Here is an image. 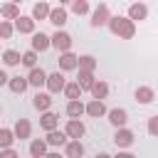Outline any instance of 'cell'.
<instances>
[{"instance_id":"1","label":"cell","mask_w":158,"mask_h":158,"mask_svg":"<svg viewBox=\"0 0 158 158\" xmlns=\"http://www.w3.org/2000/svg\"><path fill=\"white\" fill-rule=\"evenodd\" d=\"M109 30L118 37V40H131L136 35V22H131L128 17H121V15H114L109 20Z\"/></svg>"},{"instance_id":"2","label":"cell","mask_w":158,"mask_h":158,"mask_svg":"<svg viewBox=\"0 0 158 158\" xmlns=\"http://www.w3.org/2000/svg\"><path fill=\"white\" fill-rule=\"evenodd\" d=\"M114 15H111V10H109V5L106 2H99L96 7H94V12H91V27L96 30V27H109V20H111Z\"/></svg>"},{"instance_id":"3","label":"cell","mask_w":158,"mask_h":158,"mask_svg":"<svg viewBox=\"0 0 158 158\" xmlns=\"http://www.w3.org/2000/svg\"><path fill=\"white\" fill-rule=\"evenodd\" d=\"M72 35L69 32H64V30H57L54 35H52V47L59 52V54H64V52H72Z\"/></svg>"},{"instance_id":"4","label":"cell","mask_w":158,"mask_h":158,"mask_svg":"<svg viewBox=\"0 0 158 158\" xmlns=\"http://www.w3.org/2000/svg\"><path fill=\"white\" fill-rule=\"evenodd\" d=\"M47 94H59V91H64V86H67V79H64V74L62 72H52V74H47Z\"/></svg>"},{"instance_id":"5","label":"cell","mask_w":158,"mask_h":158,"mask_svg":"<svg viewBox=\"0 0 158 158\" xmlns=\"http://www.w3.org/2000/svg\"><path fill=\"white\" fill-rule=\"evenodd\" d=\"M133 141H136V133L131 131V128H116V133H114V143H116V148H131L133 146Z\"/></svg>"},{"instance_id":"6","label":"cell","mask_w":158,"mask_h":158,"mask_svg":"<svg viewBox=\"0 0 158 158\" xmlns=\"http://www.w3.org/2000/svg\"><path fill=\"white\" fill-rule=\"evenodd\" d=\"M12 25H15V32H20V35H35V20H32V15H20Z\"/></svg>"},{"instance_id":"7","label":"cell","mask_w":158,"mask_h":158,"mask_svg":"<svg viewBox=\"0 0 158 158\" xmlns=\"http://www.w3.org/2000/svg\"><path fill=\"white\" fill-rule=\"evenodd\" d=\"M59 72H74V69H79V57L74 54V52H64V54H59Z\"/></svg>"},{"instance_id":"8","label":"cell","mask_w":158,"mask_h":158,"mask_svg":"<svg viewBox=\"0 0 158 158\" xmlns=\"http://www.w3.org/2000/svg\"><path fill=\"white\" fill-rule=\"evenodd\" d=\"M109 123L114 128H126V121H128V111L126 109H109Z\"/></svg>"},{"instance_id":"9","label":"cell","mask_w":158,"mask_h":158,"mask_svg":"<svg viewBox=\"0 0 158 158\" xmlns=\"http://www.w3.org/2000/svg\"><path fill=\"white\" fill-rule=\"evenodd\" d=\"M64 133H67V138L69 141H79L84 133H86V126L81 123V121H67V126H64Z\"/></svg>"},{"instance_id":"10","label":"cell","mask_w":158,"mask_h":158,"mask_svg":"<svg viewBox=\"0 0 158 158\" xmlns=\"http://www.w3.org/2000/svg\"><path fill=\"white\" fill-rule=\"evenodd\" d=\"M12 133H15V138H20V141L30 138V136H32V123H30V118H17L15 126H12Z\"/></svg>"},{"instance_id":"11","label":"cell","mask_w":158,"mask_h":158,"mask_svg":"<svg viewBox=\"0 0 158 158\" xmlns=\"http://www.w3.org/2000/svg\"><path fill=\"white\" fill-rule=\"evenodd\" d=\"M146 17H148V5H146V2H131V5H128V20H131V22H136V20L141 22V20H146Z\"/></svg>"},{"instance_id":"12","label":"cell","mask_w":158,"mask_h":158,"mask_svg":"<svg viewBox=\"0 0 158 158\" xmlns=\"http://www.w3.org/2000/svg\"><path fill=\"white\" fill-rule=\"evenodd\" d=\"M52 47V37L44 32H35L32 35V52H47Z\"/></svg>"},{"instance_id":"13","label":"cell","mask_w":158,"mask_h":158,"mask_svg":"<svg viewBox=\"0 0 158 158\" xmlns=\"http://www.w3.org/2000/svg\"><path fill=\"white\" fill-rule=\"evenodd\" d=\"M32 106H35L37 111L47 114L49 106H52V94H47V91H37V94L32 96Z\"/></svg>"},{"instance_id":"14","label":"cell","mask_w":158,"mask_h":158,"mask_svg":"<svg viewBox=\"0 0 158 158\" xmlns=\"http://www.w3.org/2000/svg\"><path fill=\"white\" fill-rule=\"evenodd\" d=\"M47 22H52L57 30H62V27L67 25V7H64V5L52 7V12H49V20H47Z\"/></svg>"},{"instance_id":"15","label":"cell","mask_w":158,"mask_h":158,"mask_svg":"<svg viewBox=\"0 0 158 158\" xmlns=\"http://www.w3.org/2000/svg\"><path fill=\"white\" fill-rule=\"evenodd\" d=\"M0 15H2V20L15 22V20L20 17V5H17V2H2V5H0Z\"/></svg>"},{"instance_id":"16","label":"cell","mask_w":158,"mask_h":158,"mask_svg":"<svg viewBox=\"0 0 158 158\" xmlns=\"http://www.w3.org/2000/svg\"><path fill=\"white\" fill-rule=\"evenodd\" d=\"M49 12H52V5L44 2V0H40V2L32 5V20H35V22H37V20H49Z\"/></svg>"},{"instance_id":"17","label":"cell","mask_w":158,"mask_h":158,"mask_svg":"<svg viewBox=\"0 0 158 158\" xmlns=\"http://www.w3.org/2000/svg\"><path fill=\"white\" fill-rule=\"evenodd\" d=\"M27 81H30V86L40 89V86H44V84H47V72H44V69H40V67H35V69H30Z\"/></svg>"},{"instance_id":"18","label":"cell","mask_w":158,"mask_h":158,"mask_svg":"<svg viewBox=\"0 0 158 158\" xmlns=\"http://www.w3.org/2000/svg\"><path fill=\"white\" fill-rule=\"evenodd\" d=\"M67 116L72 118V121H79L84 114H86V104H81V101H67Z\"/></svg>"},{"instance_id":"19","label":"cell","mask_w":158,"mask_h":158,"mask_svg":"<svg viewBox=\"0 0 158 158\" xmlns=\"http://www.w3.org/2000/svg\"><path fill=\"white\" fill-rule=\"evenodd\" d=\"M40 126H42L47 133H52V131H57V128H59V116H57L54 111H47V114H42Z\"/></svg>"},{"instance_id":"20","label":"cell","mask_w":158,"mask_h":158,"mask_svg":"<svg viewBox=\"0 0 158 158\" xmlns=\"http://www.w3.org/2000/svg\"><path fill=\"white\" fill-rule=\"evenodd\" d=\"M49 146H47V141L44 138H35V141H30V158H44L49 151H47Z\"/></svg>"},{"instance_id":"21","label":"cell","mask_w":158,"mask_h":158,"mask_svg":"<svg viewBox=\"0 0 158 158\" xmlns=\"http://www.w3.org/2000/svg\"><path fill=\"white\" fill-rule=\"evenodd\" d=\"M7 86H10L12 94H25V91L30 89V81H27V77H10Z\"/></svg>"},{"instance_id":"22","label":"cell","mask_w":158,"mask_h":158,"mask_svg":"<svg viewBox=\"0 0 158 158\" xmlns=\"http://www.w3.org/2000/svg\"><path fill=\"white\" fill-rule=\"evenodd\" d=\"M89 94H91V99H94V101H104V99L109 96V84H106L104 79H96V84L91 86V91H89Z\"/></svg>"},{"instance_id":"23","label":"cell","mask_w":158,"mask_h":158,"mask_svg":"<svg viewBox=\"0 0 158 158\" xmlns=\"http://www.w3.org/2000/svg\"><path fill=\"white\" fill-rule=\"evenodd\" d=\"M44 141H47V146H52V148H59V146H67V143H69L67 133H64V131H59V128H57V131H52V133H47V138H44Z\"/></svg>"},{"instance_id":"24","label":"cell","mask_w":158,"mask_h":158,"mask_svg":"<svg viewBox=\"0 0 158 158\" xmlns=\"http://www.w3.org/2000/svg\"><path fill=\"white\" fill-rule=\"evenodd\" d=\"M133 99H136L138 104H151V101L156 99V91H153L151 86H138V89L133 91Z\"/></svg>"},{"instance_id":"25","label":"cell","mask_w":158,"mask_h":158,"mask_svg":"<svg viewBox=\"0 0 158 158\" xmlns=\"http://www.w3.org/2000/svg\"><path fill=\"white\" fill-rule=\"evenodd\" d=\"M64 153H67V158H84V143L81 141H69L64 146Z\"/></svg>"},{"instance_id":"26","label":"cell","mask_w":158,"mask_h":158,"mask_svg":"<svg viewBox=\"0 0 158 158\" xmlns=\"http://www.w3.org/2000/svg\"><path fill=\"white\" fill-rule=\"evenodd\" d=\"M2 64L5 67H17V64H22V54L17 49H5L2 52Z\"/></svg>"},{"instance_id":"27","label":"cell","mask_w":158,"mask_h":158,"mask_svg":"<svg viewBox=\"0 0 158 158\" xmlns=\"http://www.w3.org/2000/svg\"><path fill=\"white\" fill-rule=\"evenodd\" d=\"M77 84L81 86V91H91V86L96 84L94 72H81V69H79V79H77Z\"/></svg>"},{"instance_id":"28","label":"cell","mask_w":158,"mask_h":158,"mask_svg":"<svg viewBox=\"0 0 158 158\" xmlns=\"http://www.w3.org/2000/svg\"><path fill=\"white\" fill-rule=\"evenodd\" d=\"M86 114H89V116H94V118H99V116H106V114H109V109L104 106V101H94V99H91V101L86 104Z\"/></svg>"},{"instance_id":"29","label":"cell","mask_w":158,"mask_h":158,"mask_svg":"<svg viewBox=\"0 0 158 158\" xmlns=\"http://www.w3.org/2000/svg\"><path fill=\"white\" fill-rule=\"evenodd\" d=\"M81 86L77 84V81H67V86H64V96L69 99V101H79L81 99Z\"/></svg>"},{"instance_id":"30","label":"cell","mask_w":158,"mask_h":158,"mask_svg":"<svg viewBox=\"0 0 158 158\" xmlns=\"http://www.w3.org/2000/svg\"><path fill=\"white\" fill-rule=\"evenodd\" d=\"M15 141H17V138H15L12 128H0V151L12 148V143H15Z\"/></svg>"},{"instance_id":"31","label":"cell","mask_w":158,"mask_h":158,"mask_svg":"<svg viewBox=\"0 0 158 158\" xmlns=\"http://www.w3.org/2000/svg\"><path fill=\"white\" fill-rule=\"evenodd\" d=\"M79 69H81V72H94V69H96V59H94L91 54H81V57H79Z\"/></svg>"},{"instance_id":"32","label":"cell","mask_w":158,"mask_h":158,"mask_svg":"<svg viewBox=\"0 0 158 158\" xmlns=\"http://www.w3.org/2000/svg\"><path fill=\"white\" fill-rule=\"evenodd\" d=\"M69 10H72L74 15H86V12H89V2H86V0H72V2H69Z\"/></svg>"},{"instance_id":"33","label":"cell","mask_w":158,"mask_h":158,"mask_svg":"<svg viewBox=\"0 0 158 158\" xmlns=\"http://www.w3.org/2000/svg\"><path fill=\"white\" fill-rule=\"evenodd\" d=\"M15 35V25L7 20H0V40H10Z\"/></svg>"},{"instance_id":"34","label":"cell","mask_w":158,"mask_h":158,"mask_svg":"<svg viewBox=\"0 0 158 158\" xmlns=\"http://www.w3.org/2000/svg\"><path fill=\"white\" fill-rule=\"evenodd\" d=\"M22 64H25V67H30V69H35V67H37V52L27 49V52L22 54Z\"/></svg>"},{"instance_id":"35","label":"cell","mask_w":158,"mask_h":158,"mask_svg":"<svg viewBox=\"0 0 158 158\" xmlns=\"http://www.w3.org/2000/svg\"><path fill=\"white\" fill-rule=\"evenodd\" d=\"M148 136H153V138H158V116H151L148 118Z\"/></svg>"},{"instance_id":"36","label":"cell","mask_w":158,"mask_h":158,"mask_svg":"<svg viewBox=\"0 0 158 158\" xmlns=\"http://www.w3.org/2000/svg\"><path fill=\"white\" fill-rule=\"evenodd\" d=\"M0 158H20V153L15 148H5V151H0Z\"/></svg>"},{"instance_id":"37","label":"cell","mask_w":158,"mask_h":158,"mask_svg":"<svg viewBox=\"0 0 158 158\" xmlns=\"http://www.w3.org/2000/svg\"><path fill=\"white\" fill-rule=\"evenodd\" d=\"M114 158H136V156H133V153H128V151H118Z\"/></svg>"},{"instance_id":"38","label":"cell","mask_w":158,"mask_h":158,"mask_svg":"<svg viewBox=\"0 0 158 158\" xmlns=\"http://www.w3.org/2000/svg\"><path fill=\"white\" fill-rule=\"evenodd\" d=\"M7 81H10V77H7V74H5V72H2V69H0V86H5V84H7Z\"/></svg>"},{"instance_id":"39","label":"cell","mask_w":158,"mask_h":158,"mask_svg":"<svg viewBox=\"0 0 158 158\" xmlns=\"http://www.w3.org/2000/svg\"><path fill=\"white\" fill-rule=\"evenodd\" d=\"M44 158H64V156H59V151H49Z\"/></svg>"},{"instance_id":"40","label":"cell","mask_w":158,"mask_h":158,"mask_svg":"<svg viewBox=\"0 0 158 158\" xmlns=\"http://www.w3.org/2000/svg\"><path fill=\"white\" fill-rule=\"evenodd\" d=\"M94 158H114V156H109V153H96Z\"/></svg>"},{"instance_id":"41","label":"cell","mask_w":158,"mask_h":158,"mask_svg":"<svg viewBox=\"0 0 158 158\" xmlns=\"http://www.w3.org/2000/svg\"><path fill=\"white\" fill-rule=\"evenodd\" d=\"M0 128H2V126H0Z\"/></svg>"}]
</instances>
